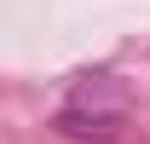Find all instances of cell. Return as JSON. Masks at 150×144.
Here are the masks:
<instances>
[{
	"instance_id": "6da1fadb",
	"label": "cell",
	"mask_w": 150,
	"mask_h": 144,
	"mask_svg": "<svg viewBox=\"0 0 150 144\" xmlns=\"http://www.w3.org/2000/svg\"><path fill=\"white\" fill-rule=\"evenodd\" d=\"M58 133L110 144V138H121V115L115 109H58Z\"/></svg>"
}]
</instances>
